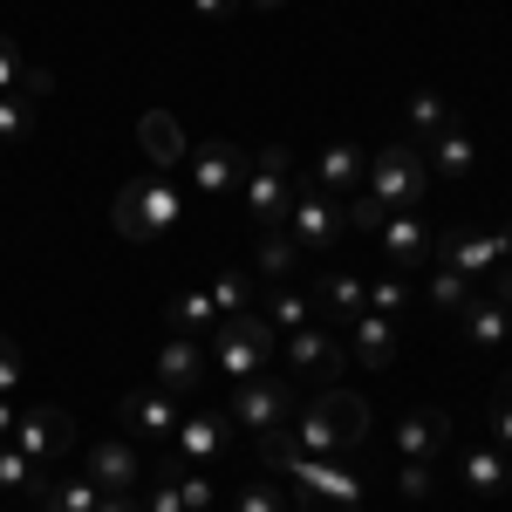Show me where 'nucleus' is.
Instances as JSON below:
<instances>
[{
  "mask_svg": "<svg viewBox=\"0 0 512 512\" xmlns=\"http://www.w3.org/2000/svg\"><path fill=\"white\" fill-rule=\"evenodd\" d=\"M246 7H267V14H274V7H287V0H246Z\"/></svg>",
  "mask_w": 512,
  "mask_h": 512,
  "instance_id": "obj_49",
  "label": "nucleus"
},
{
  "mask_svg": "<svg viewBox=\"0 0 512 512\" xmlns=\"http://www.w3.org/2000/svg\"><path fill=\"white\" fill-rule=\"evenodd\" d=\"M35 472H41V465H28V458H21V444L7 437V444H0V485H21V492H28Z\"/></svg>",
  "mask_w": 512,
  "mask_h": 512,
  "instance_id": "obj_39",
  "label": "nucleus"
},
{
  "mask_svg": "<svg viewBox=\"0 0 512 512\" xmlns=\"http://www.w3.org/2000/svg\"><path fill=\"white\" fill-rule=\"evenodd\" d=\"M451 444V410H410L396 424V451L417 458V465H437V451Z\"/></svg>",
  "mask_w": 512,
  "mask_h": 512,
  "instance_id": "obj_17",
  "label": "nucleus"
},
{
  "mask_svg": "<svg viewBox=\"0 0 512 512\" xmlns=\"http://www.w3.org/2000/svg\"><path fill=\"white\" fill-rule=\"evenodd\" d=\"M205 355H212V369H226L233 383H253V376L274 369V328H267V315H233V321H219V328L205 335Z\"/></svg>",
  "mask_w": 512,
  "mask_h": 512,
  "instance_id": "obj_3",
  "label": "nucleus"
},
{
  "mask_svg": "<svg viewBox=\"0 0 512 512\" xmlns=\"http://www.w3.org/2000/svg\"><path fill=\"white\" fill-rule=\"evenodd\" d=\"M239 198H246V212H253V226H260V233L287 226V212H294V158H287V144L253 151L246 178H239Z\"/></svg>",
  "mask_w": 512,
  "mask_h": 512,
  "instance_id": "obj_4",
  "label": "nucleus"
},
{
  "mask_svg": "<svg viewBox=\"0 0 512 512\" xmlns=\"http://www.w3.org/2000/svg\"><path fill=\"white\" fill-rule=\"evenodd\" d=\"M437 267H451V274H492L499 260H506V239L499 233H485V226H458V233H437V253H431Z\"/></svg>",
  "mask_w": 512,
  "mask_h": 512,
  "instance_id": "obj_9",
  "label": "nucleus"
},
{
  "mask_svg": "<svg viewBox=\"0 0 512 512\" xmlns=\"http://www.w3.org/2000/svg\"><path fill=\"white\" fill-rule=\"evenodd\" d=\"M410 308V274H376L369 280V315H403Z\"/></svg>",
  "mask_w": 512,
  "mask_h": 512,
  "instance_id": "obj_35",
  "label": "nucleus"
},
{
  "mask_svg": "<svg viewBox=\"0 0 512 512\" xmlns=\"http://www.w3.org/2000/svg\"><path fill=\"white\" fill-rule=\"evenodd\" d=\"M144 512H185V499H178V478H164L158 492H151V506Z\"/></svg>",
  "mask_w": 512,
  "mask_h": 512,
  "instance_id": "obj_44",
  "label": "nucleus"
},
{
  "mask_svg": "<svg viewBox=\"0 0 512 512\" xmlns=\"http://www.w3.org/2000/svg\"><path fill=\"white\" fill-rule=\"evenodd\" d=\"M349 362V349L335 342V328L328 321H308V328H294L287 335V369H308V376H335Z\"/></svg>",
  "mask_w": 512,
  "mask_h": 512,
  "instance_id": "obj_14",
  "label": "nucleus"
},
{
  "mask_svg": "<svg viewBox=\"0 0 512 512\" xmlns=\"http://www.w3.org/2000/svg\"><path fill=\"white\" fill-rule=\"evenodd\" d=\"M301 260H308V253L294 246V233H287V226H274V233H260V246H253V274L267 280V287H287Z\"/></svg>",
  "mask_w": 512,
  "mask_h": 512,
  "instance_id": "obj_21",
  "label": "nucleus"
},
{
  "mask_svg": "<svg viewBox=\"0 0 512 512\" xmlns=\"http://www.w3.org/2000/svg\"><path fill=\"white\" fill-rule=\"evenodd\" d=\"M308 301H315V321H328V328L342 321V328H349V321L369 308V280H355V274H321L315 287H308Z\"/></svg>",
  "mask_w": 512,
  "mask_h": 512,
  "instance_id": "obj_15",
  "label": "nucleus"
},
{
  "mask_svg": "<svg viewBox=\"0 0 512 512\" xmlns=\"http://www.w3.org/2000/svg\"><path fill=\"white\" fill-rule=\"evenodd\" d=\"M396 492H403V499H431V465L403 458V472H396Z\"/></svg>",
  "mask_w": 512,
  "mask_h": 512,
  "instance_id": "obj_42",
  "label": "nucleus"
},
{
  "mask_svg": "<svg viewBox=\"0 0 512 512\" xmlns=\"http://www.w3.org/2000/svg\"><path fill=\"white\" fill-rule=\"evenodd\" d=\"M321 417H328V431H335V444H342V451H355V444H362V437H369V403H362V396H349V390H328L315 403Z\"/></svg>",
  "mask_w": 512,
  "mask_h": 512,
  "instance_id": "obj_24",
  "label": "nucleus"
},
{
  "mask_svg": "<svg viewBox=\"0 0 512 512\" xmlns=\"http://www.w3.org/2000/svg\"><path fill=\"white\" fill-rule=\"evenodd\" d=\"M342 219H349V226H362V233H376V226H383V219H390V212H383V205H376V198L362 192V198H342Z\"/></svg>",
  "mask_w": 512,
  "mask_h": 512,
  "instance_id": "obj_40",
  "label": "nucleus"
},
{
  "mask_svg": "<svg viewBox=\"0 0 512 512\" xmlns=\"http://www.w3.org/2000/svg\"><path fill=\"white\" fill-rule=\"evenodd\" d=\"M233 424H246V431H280V424H294V396L274 383V369L267 376H253V383H239L233 396Z\"/></svg>",
  "mask_w": 512,
  "mask_h": 512,
  "instance_id": "obj_10",
  "label": "nucleus"
},
{
  "mask_svg": "<svg viewBox=\"0 0 512 512\" xmlns=\"http://www.w3.org/2000/svg\"><path fill=\"white\" fill-rule=\"evenodd\" d=\"M110 219H117L123 239H164L178 219H185V198H178V185L171 178H130V185H117V198H110Z\"/></svg>",
  "mask_w": 512,
  "mask_h": 512,
  "instance_id": "obj_1",
  "label": "nucleus"
},
{
  "mask_svg": "<svg viewBox=\"0 0 512 512\" xmlns=\"http://www.w3.org/2000/svg\"><path fill=\"white\" fill-rule=\"evenodd\" d=\"M376 239H383L390 274H417V267H431V253H437V233H431L424 212H390V219L376 226Z\"/></svg>",
  "mask_w": 512,
  "mask_h": 512,
  "instance_id": "obj_7",
  "label": "nucleus"
},
{
  "mask_svg": "<svg viewBox=\"0 0 512 512\" xmlns=\"http://www.w3.org/2000/svg\"><path fill=\"white\" fill-rule=\"evenodd\" d=\"M28 137H35V103L14 89V96H0V151L28 144Z\"/></svg>",
  "mask_w": 512,
  "mask_h": 512,
  "instance_id": "obj_33",
  "label": "nucleus"
},
{
  "mask_svg": "<svg viewBox=\"0 0 512 512\" xmlns=\"http://www.w3.org/2000/svg\"><path fill=\"white\" fill-rule=\"evenodd\" d=\"M89 478H96L103 492H130V485L144 478V465H137V451H130L123 437H110V444L89 451Z\"/></svg>",
  "mask_w": 512,
  "mask_h": 512,
  "instance_id": "obj_22",
  "label": "nucleus"
},
{
  "mask_svg": "<svg viewBox=\"0 0 512 512\" xmlns=\"http://www.w3.org/2000/svg\"><path fill=\"white\" fill-rule=\"evenodd\" d=\"M198 376H205V342H198V335H164V349H158V390L185 396V390H198Z\"/></svg>",
  "mask_w": 512,
  "mask_h": 512,
  "instance_id": "obj_16",
  "label": "nucleus"
},
{
  "mask_svg": "<svg viewBox=\"0 0 512 512\" xmlns=\"http://www.w3.org/2000/svg\"><path fill=\"white\" fill-rule=\"evenodd\" d=\"M424 158H431V178H472L478 171V144H472V130H444V137H431L424 144Z\"/></svg>",
  "mask_w": 512,
  "mask_h": 512,
  "instance_id": "obj_23",
  "label": "nucleus"
},
{
  "mask_svg": "<svg viewBox=\"0 0 512 512\" xmlns=\"http://www.w3.org/2000/svg\"><path fill=\"white\" fill-rule=\"evenodd\" d=\"M185 164H192V192H198V198H219V192H233L239 178H246V151H239L233 137H212V144H198Z\"/></svg>",
  "mask_w": 512,
  "mask_h": 512,
  "instance_id": "obj_11",
  "label": "nucleus"
},
{
  "mask_svg": "<svg viewBox=\"0 0 512 512\" xmlns=\"http://www.w3.org/2000/svg\"><path fill=\"white\" fill-rule=\"evenodd\" d=\"M239 512H287V499H280L274 478H246L239 485Z\"/></svg>",
  "mask_w": 512,
  "mask_h": 512,
  "instance_id": "obj_36",
  "label": "nucleus"
},
{
  "mask_svg": "<svg viewBox=\"0 0 512 512\" xmlns=\"http://www.w3.org/2000/svg\"><path fill=\"white\" fill-rule=\"evenodd\" d=\"M28 492L41 499V512H96V499H103V485H96V478H62V485H55L48 472H35Z\"/></svg>",
  "mask_w": 512,
  "mask_h": 512,
  "instance_id": "obj_25",
  "label": "nucleus"
},
{
  "mask_svg": "<svg viewBox=\"0 0 512 512\" xmlns=\"http://www.w3.org/2000/svg\"><path fill=\"white\" fill-rule=\"evenodd\" d=\"M287 431H294V444H301L308 458H335V451H342V444H335V431H328V417H321L315 403H308V410H301Z\"/></svg>",
  "mask_w": 512,
  "mask_h": 512,
  "instance_id": "obj_34",
  "label": "nucleus"
},
{
  "mask_svg": "<svg viewBox=\"0 0 512 512\" xmlns=\"http://www.w3.org/2000/svg\"><path fill=\"white\" fill-rule=\"evenodd\" d=\"M14 444H21L28 465H55V458L76 444V417H69L62 403H41V410H28V417L14 424Z\"/></svg>",
  "mask_w": 512,
  "mask_h": 512,
  "instance_id": "obj_8",
  "label": "nucleus"
},
{
  "mask_svg": "<svg viewBox=\"0 0 512 512\" xmlns=\"http://www.w3.org/2000/svg\"><path fill=\"white\" fill-rule=\"evenodd\" d=\"M465 485H472V492H506V485H512L506 451H492V444H472V451H465Z\"/></svg>",
  "mask_w": 512,
  "mask_h": 512,
  "instance_id": "obj_32",
  "label": "nucleus"
},
{
  "mask_svg": "<svg viewBox=\"0 0 512 512\" xmlns=\"http://www.w3.org/2000/svg\"><path fill=\"white\" fill-rule=\"evenodd\" d=\"M362 171H369V158H362V144H328L315 158V185L328 198H355V185H362Z\"/></svg>",
  "mask_w": 512,
  "mask_h": 512,
  "instance_id": "obj_20",
  "label": "nucleus"
},
{
  "mask_svg": "<svg viewBox=\"0 0 512 512\" xmlns=\"http://www.w3.org/2000/svg\"><path fill=\"white\" fill-rule=\"evenodd\" d=\"M233 431V417H185L178 437H171V472H185V465H205V458H219V444Z\"/></svg>",
  "mask_w": 512,
  "mask_h": 512,
  "instance_id": "obj_18",
  "label": "nucleus"
},
{
  "mask_svg": "<svg viewBox=\"0 0 512 512\" xmlns=\"http://www.w3.org/2000/svg\"><path fill=\"white\" fill-rule=\"evenodd\" d=\"M21 76H28V55H21V41L0 35V96H14V89H21Z\"/></svg>",
  "mask_w": 512,
  "mask_h": 512,
  "instance_id": "obj_38",
  "label": "nucleus"
},
{
  "mask_svg": "<svg viewBox=\"0 0 512 512\" xmlns=\"http://www.w3.org/2000/svg\"><path fill=\"white\" fill-rule=\"evenodd\" d=\"M123 424H130V437L171 444L185 417H178V396H171V390H130V396H123Z\"/></svg>",
  "mask_w": 512,
  "mask_h": 512,
  "instance_id": "obj_13",
  "label": "nucleus"
},
{
  "mask_svg": "<svg viewBox=\"0 0 512 512\" xmlns=\"http://www.w3.org/2000/svg\"><path fill=\"white\" fill-rule=\"evenodd\" d=\"M349 362H362V369H390L396 362V321L362 308V315L349 321Z\"/></svg>",
  "mask_w": 512,
  "mask_h": 512,
  "instance_id": "obj_19",
  "label": "nucleus"
},
{
  "mask_svg": "<svg viewBox=\"0 0 512 512\" xmlns=\"http://www.w3.org/2000/svg\"><path fill=\"white\" fill-rule=\"evenodd\" d=\"M458 321H465V335H472L478 349H499V342L512 335V308H506V301H478V294H472V308H465Z\"/></svg>",
  "mask_w": 512,
  "mask_h": 512,
  "instance_id": "obj_27",
  "label": "nucleus"
},
{
  "mask_svg": "<svg viewBox=\"0 0 512 512\" xmlns=\"http://www.w3.org/2000/svg\"><path fill=\"white\" fill-rule=\"evenodd\" d=\"M96 512H144V506H137L130 492H103V499H96Z\"/></svg>",
  "mask_w": 512,
  "mask_h": 512,
  "instance_id": "obj_45",
  "label": "nucleus"
},
{
  "mask_svg": "<svg viewBox=\"0 0 512 512\" xmlns=\"http://www.w3.org/2000/svg\"><path fill=\"white\" fill-rule=\"evenodd\" d=\"M424 301H431V315H465V308H472V280L431 260V274H424Z\"/></svg>",
  "mask_w": 512,
  "mask_h": 512,
  "instance_id": "obj_28",
  "label": "nucleus"
},
{
  "mask_svg": "<svg viewBox=\"0 0 512 512\" xmlns=\"http://www.w3.org/2000/svg\"><path fill=\"white\" fill-rule=\"evenodd\" d=\"M499 301H506V308H512V267H506V274H499Z\"/></svg>",
  "mask_w": 512,
  "mask_h": 512,
  "instance_id": "obj_48",
  "label": "nucleus"
},
{
  "mask_svg": "<svg viewBox=\"0 0 512 512\" xmlns=\"http://www.w3.org/2000/svg\"><path fill=\"white\" fill-rule=\"evenodd\" d=\"M14 424H21V410H14V396H0V444L14 437Z\"/></svg>",
  "mask_w": 512,
  "mask_h": 512,
  "instance_id": "obj_47",
  "label": "nucleus"
},
{
  "mask_svg": "<svg viewBox=\"0 0 512 512\" xmlns=\"http://www.w3.org/2000/svg\"><path fill=\"white\" fill-rule=\"evenodd\" d=\"M233 7H246V0H192V14H205V21H219V14H233Z\"/></svg>",
  "mask_w": 512,
  "mask_h": 512,
  "instance_id": "obj_46",
  "label": "nucleus"
},
{
  "mask_svg": "<svg viewBox=\"0 0 512 512\" xmlns=\"http://www.w3.org/2000/svg\"><path fill=\"white\" fill-rule=\"evenodd\" d=\"M492 444L512 458V390L506 396H492Z\"/></svg>",
  "mask_w": 512,
  "mask_h": 512,
  "instance_id": "obj_43",
  "label": "nucleus"
},
{
  "mask_svg": "<svg viewBox=\"0 0 512 512\" xmlns=\"http://www.w3.org/2000/svg\"><path fill=\"white\" fill-rule=\"evenodd\" d=\"M342 226H349V219H342V198H328L315 178H308V185H294V212H287V233H294V246H301L308 260H315V253H328V246L342 239Z\"/></svg>",
  "mask_w": 512,
  "mask_h": 512,
  "instance_id": "obj_5",
  "label": "nucleus"
},
{
  "mask_svg": "<svg viewBox=\"0 0 512 512\" xmlns=\"http://www.w3.org/2000/svg\"><path fill=\"white\" fill-rule=\"evenodd\" d=\"M21 376H28V369H21V342H14V335H0V396L21 390Z\"/></svg>",
  "mask_w": 512,
  "mask_h": 512,
  "instance_id": "obj_41",
  "label": "nucleus"
},
{
  "mask_svg": "<svg viewBox=\"0 0 512 512\" xmlns=\"http://www.w3.org/2000/svg\"><path fill=\"white\" fill-rule=\"evenodd\" d=\"M280 472L294 478L308 499H321L328 512H362V478H355L349 465H335V458H308V451H294Z\"/></svg>",
  "mask_w": 512,
  "mask_h": 512,
  "instance_id": "obj_6",
  "label": "nucleus"
},
{
  "mask_svg": "<svg viewBox=\"0 0 512 512\" xmlns=\"http://www.w3.org/2000/svg\"><path fill=\"white\" fill-rule=\"evenodd\" d=\"M164 315H171V328H178V335H198V342L219 328V308H212V294H205V287H185V294H171V308H164Z\"/></svg>",
  "mask_w": 512,
  "mask_h": 512,
  "instance_id": "obj_26",
  "label": "nucleus"
},
{
  "mask_svg": "<svg viewBox=\"0 0 512 512\" xmlns=\"http://www.w3.org/2000/svg\"><path fill=\"white\" fill-rule=\"evenodd\" d=\"M315 321V301L301 294V287H267V328L274 335H294V328H308Z\"/></svg>",
  "mask_w": 512,
  "mask_h": 512,
  "instance_id": "obj_31",
  "label": "nucleus"
},
{
  "mask_svg": "<svg viewBox=\"0 0 512 512\" xmlns=\"http://www.w3.org/2000/svg\"><path fill=\"white\" fill-rule=\"evenodd\" d=\"M178 478V499H185V512H212V478L198 472V465H185V472H171Z\"/></svg>",
  "mask_w": 512,
  "mask_h": 512,
  "instance_id": "obj_37",
  "label": "nucleus"
},
{
  "mask_svg": "<svg viewBox=\"0 0 512 512\" xmlns=\"http://www.w3.org/2000/svg\"><path fill=\"white\" fill-rule=\"evenodd\" d=\"M205 294H212V308H219V321L253 315V274H233V267H219V274L205 280Z\"/></svg>",
  "mask_w": 512,
  "mask_h": 512,
  "instance_id": "obj_30",
  "label": "nucleus"
},
{
  "mask_svg": "<svg viewBox=\"0 0 512 512\" xmlns=\"http://www.w3.org/2000/svg\"><path fill=\"white\" fill-rule=\"evenodd\" d=\"M369 198L383 205V212H417L424 198H431V158L403 137V144H390V151H376L369 158Z\"/></svg>",
  "mask_w": 512,
  "mask_h": 512,
  "instance_id": "obj_2",
  "label": "nucleus"
},
{
  "mask_svg": "<svg viewBox=\"0 0 512 512\" xmlns=\"http://www.w3.org/2000/svg\"><path fill=\"white\" fill-rule=\"evenodd\" d=\"M444 130H451V103H444L437 89H417V96H410V144L424 151V144L444 137Z\"/></svg>",
  "mask_w": 512,
  "mask_h": 512,
  "instance_id": "obj_29",
  "label": "nucleus"
},
{
  "mask_svg": "<svg viewBox=\"0 0 512 512\" xmlns=\"http://www.w3.org/2000/svg\"><path fill=\"white\" fill-rule=\"evenodd\" d=\"M137 151H144V164H151V171H178V164L192 158V144H185V123L171 117V110H144V117H137Z\"/></svg>",
  "mask_w": 512,
  "mask_h": 512,
  "instance_id": "obj_12",
  "label": "nucleus"
}]
</instances>
